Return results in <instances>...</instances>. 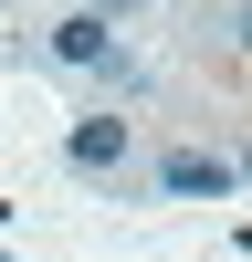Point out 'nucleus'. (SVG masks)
I'll list each match as a JSON object with an SVG mask.
<instances>
[{
  "label": "nucleus",
  "instance_id": "1",
  "mask_svg": "<svg viewBox=\"0 0 252 262\" xmlns=\"http://www.w3.org/2000/svg\"><path fill=\"white\" fill-rule=\"evenodd\" d=\"M53 63H74V74H116V84H137V74H126V53H116V32H105L95 11L53 21Z\"/></svg>",
  "mask_w": 252,
  "mask_h": 262
},
{
  "label": "nucleus",
  "instance_id": "2",
  "mask_svg": "<svg viewBox=\"0 0 252 262\" xmlns=\"http://www.w3.org/2000/svg\"><path fill=\"white\" fill-rule=\"evenodd\" d=\"M231 179H242V168H231V158H210V147H179V158L158 168V189H168V200H231Z\"/></svg>",
  "mask_w": 252,
  "mask_h": 262
},
{
  "label": "nucleus",
  "instance_id": "3",
  "mask_svg": "<svg viewBox=\"0 0 252 262\" xmlns=\"http://www.w3.org/2000/svg\"><path fill=\"white\" fill-rule=\"evenodd\" d=\"M74 168H84V179L126 168V116H84V126H74Z\"/></svg>",
  "mask_w": 252,
  "mask_h": 262
},
{
  "label": "nucleus",
  "instance_id": "4",
  "mask_svg": "<svg viewBox=\"0 0 252 262\" xmlns=\"http://www.w3.org/2000/svg\"><path fill=\"white\" fill-rule=\"evenodd\" d=\"M242 168H252V158H242Z\"/></svg>",
  "mask_w": 252,
  "mask_h": 262
}]
</instances>
